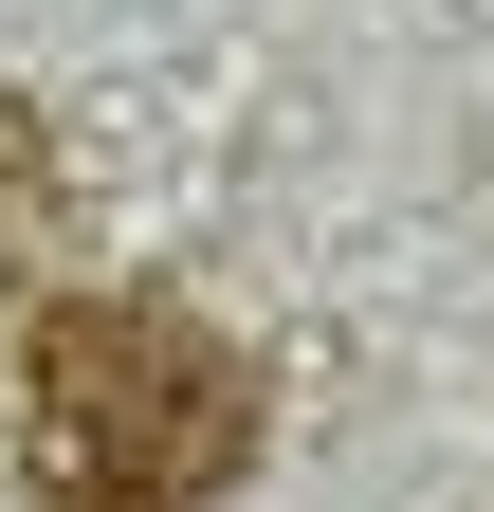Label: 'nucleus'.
I'll use <instances>...</instances> for the list:
<instances>
[{
  "label": "nucleus",
  "mask_w": 494,
  "mask_h": 512,
  "mask_svg": "<svg viewBox=\"0 0 494 512\" xmlns=\"http://www.w3.org/2000/svg\"><path fill=\"white\" fill-rule=\"evenodd\" d=\"M257 439V366L165 293H74L37 330V494L55 512H202Z\"/></svg>",
  "instance_id": "f257e3e1"
}]
</instances>
